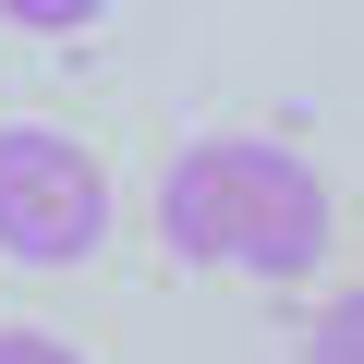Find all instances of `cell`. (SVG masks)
Instances as JSON below:
<instances>
[{"mask_svg":"<svg viewBox=\"0 0 364 364\" xmlns=\"http://www.w3.org/2000/svg\"><path fill=\"white\" fill-rule=\"evenodd\" d=\"M0 364H85V352L49 340V328H0Z\"/></svg>","mask_w":364,"mask_h":364,"instance_id":"5","label":"cell"},{"mask_svg":"<svg viewBox=\"0 0 364 364\" xmlns=\"http://www.w3.org/2000/svg\"><path fill=\"white\" fill-rule=\"evenodd\" d=\"M158 243L182 267H219V279H316L340 243V195L328 170L279 134H182L158 170Z\"/></svg>","mask_w":364,"mask_h":364,"instance_id":"1","label":"cell"},{"mask_svg":"<svg viewBox=\"0 0 364 364\" xmlns=\"http://www.w3.org/2000/svg\"><path fill=\"white\" fill-rule=\"evenodd\" d=\"M109 243V170L61 122H0V255L13 267H85Z\"/></svg>","mask_w":364,"mask_h":364,"instance_id":"2","label":"cell"},{"mask_svg":"<svg viewBox=\"0 0 364 364\" xmlns=\"http://www.w3.org/2000/svg\"><path fill=\"white\" fill-rule=\"evenodd\" d=\"M291 364H364V279L316 304V328H304V352H291Z\"/></svg>","mask_w":364,"mask_h":364,"instance_id":"3","label":"cell"},{"mask_svg":"<svg viewBox=\"0 0 364 364\" xmlns=\"http://www.w3.org/2000/svg\"><path fill=\"white\" fill-rule=\"evenodd\" d=\"M0 25H25V37H73V25H97L85 0H0Z\"/></svg>","mask_w":364,"mask_h":364,"instance_id":"4","label":"cell"}]
</instances>
